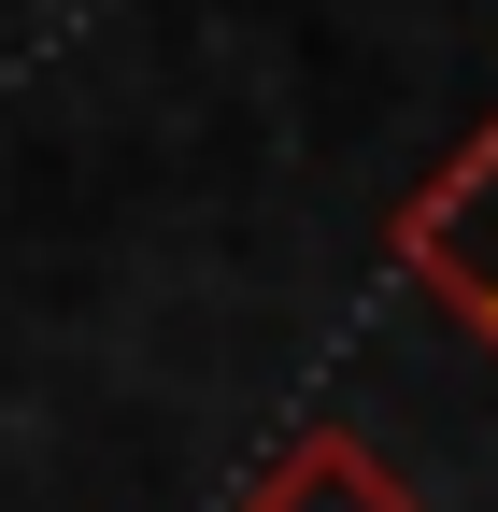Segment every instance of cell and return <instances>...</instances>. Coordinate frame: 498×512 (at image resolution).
Wrapping results in <instances>:
<instances>
[{
  "instance_id": "1",
  "label": "cell",
  "mask_w": 498,
  "mask_h": 512,
  "mask_svg": "<svg viewBox=\"0 0 498 512\" xmlns=\"http://www.w3.org/2000/svg\"><path fill=\"white\" fill-rule=\"evenodd\" d=\"M399 271H413V285L498 356V114H484L470 143L399 200Z\"/></svg>"
},
{
  "instance_id": "2",
  "label": "cell",
  "mask_w": 498,
  "mask_h": 512,
  "mask_svg": "<svg viewBox=\"0 0 498 512\" xmlns=\"http://www.w3.org/2000/svg\"><path fill=\"white\" fill-rule=\"evenodd\" d=\"M242 512H427L413 470L385 456V441H356V427H299L285 456L242 484Z\"/></svg>"
}]
</instances>
